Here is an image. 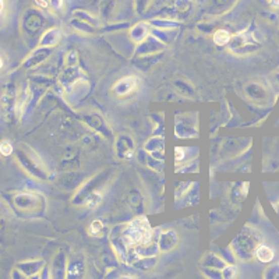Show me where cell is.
I'll list each match as a JSON object with an SVG mask.
<instances>
[{
    "label": "cell",
    "instance_id": "cell-3",
    "mask_svg": "<svg viewBox=\"0 0 279 279\" xmlns=\"http://www.w3.org/2000/svg\"><path fill=\"white\" fill-rule=\"evenodd\" d=\"M229 49L233 53H247L250 52L251 48L260 46V39L257 38V35L250 31H244L238 35H232V39L229 42Z\"/></svg>",
    "mask_w": 279,
    "mask_h": 279
},
{
    "label": "cell",
    "instance_id": "cell-4",
    "mask_svg": "<svg viewBox=\"0 0 279 279\" xmlns=\"http://www.w3.org/2000/svg\"><path fill=\"white\" fill-rule=\"evenodd\" d=\"M140 88V80L138 77L135 76H127L123 77L120 80H117L113 85V92L117 97H128L135 91H138Z\"/></svg>",
    "mask_w": 279,
    "mask_h": 279
},
{
    "label": "cell",
    "instance_id": "cell-27",
    "mask_svg": "<svg viewBox=\"0 0 279 279\" xmlns=\"http://www.w3.org/2000/svg\"><path fill=\"white\" fill-rule=\"evenodd\" d=\"M271 3H272L273 6H279V0H271Z\"/></svg>",
    "mask_w": 279,
    "mask_h": 279
},
{
    "label": "cell",
    "instance_id": "cell-26",
    "mask_svg": "<svg viewBox=\"0 0 279 279\" xmlns=\"http://www.w3.org/2000/svg\"><path fill=\"white\" fill-rule=\"evenodd\" d=\"M35 3H36V5H39V6H41L42 9H46V7H48V2H46V0H35Z\"/></svg>",
    "mask_w": 279,
    "mask_h": 279
},
{
    "label": "cell",
    "instance_id": "cell-21",
    "mask_svg": "<svg viewBox=\"0 0 279 279\" xmlns=\"http://www.w3.org/2000/svg\"><path fill=\"white\" fill-rule=\"evenodd\" d=\"M187 148H184V147H176L174 148V161H176V163L179 162H184L187 159Z\"/></svg>",
    "mask_w": 279,
    "mask_h": 279
},
{
    "label": "cell",
    "instance_id": "cell-6",
    "mask_svg": "<svg viewBox=\"0 0 279 279\" xmlns=\"http://www.w3.org/2000/svg\"><path fill=\"white\" fill-rule=\"evenodd\" d=\"M161 49H163V42L158 38L157 35L150 34L144 41L138 43V49L135 51V53L138 55H152V53L159 52Z\"/></svg>",
    "mask_w": 279,
    "mask_h": 279
},
{
    "label": "cell",
    "instance_id": "cell-8",
    "mask_svg": "<svg viewBox=\"0 0 279 279\" xmlns=\"http://www.w3.org/2000/svg\"><path fill=\"white\" fill-rule=\"evenodd\" d=\"M163 144H165V141H163V137L161 135H155V137H152L146 143V152L147 154H150L151 157H154L155 159H159V161H163Z\"/></svg>",
    "mask_w": 279,
    "mask_h": 279
},
{
    "label": "cell",
    "instance_id": "cell-22",
    "mask_svg": "<svg viewBox=\"0 0 279 279\" xmlns=\"http://www.w3.org/2000/svg\"><path fill=\"white\" fill-rule=\"evenodd\" d=\"M221 273H222V278L233 279L235 276H236V273H238V268L235 267V265H229V264H227L226 267L222 269Z\"/></svg>",
    "mask_w": 279,
    "mask_h": 279
},
{
    "label": "cell",
    "instance_id": "cell-12",
    "mask_svg": "<svg viewBox=\"0 0 279 279\" xmlns=\"http://www.w3.org/2000/svg\"><path fill=\"white\" fill-rule=\"evenodd\" d=\"M150 34H151V32H150V27H148V24H143V23L134 25L133 28L130 29V32H128L130 38H131V41L135 42L137 45L144 41Z\"/></svg>",
    "mask_w": 279,
    "mask_h": 279
},
{
    "label": "cell",
    "instance_id": "cell-23",
    "mask_svg": "<svg viewBox=\"0 0 279 279\" xmlns=\"http://www.w3.org/2000/svg\"><path fill=\"white\" fill-rule=\"evenodd\" d=\"M12 152L13 146L10 141H2V143H0V154H2V155L9 157V155H12Z\"/></svg>",
    "mask_w": 279,
    "mask_h": 279
},
{
    "label": "cell",
    "instance_id": "cell-2",
    "mask_svg": "<svg viewBox=\"0 0 279 279\" xmlns=\"http://www.w3.org/2000/svg\"><path fill=\"white\" fill-rule=\"evenodd\" d=\"M261 243V235L256 229L250 226H246L239 233L238 238L235 239L232 244V249L235 251V256L242 261H247L254 256L258 244Z\"/></svg>",
    "mask_w": 279,
    "mask_h": 279
},
{
    "label": "cell",
    "instance_id": "cell-20",
    "mask_svg": "<svg viewBox=\"0 0 279 279\" xmlns=\"http://www.w3.org/2000/svg\"><path fill=\"white\" fill-rule=\"evenodd\" d=\"M152 25H155L157 29H170L176 28L179 24L176 21H168V20H158V21H152Z\"/></svg>",
    "mask_w": 279,
    "mask_h": 279
},
{
    "label": "cell",
    "instance_id": "cell-24",
    "mask_svg": "<svg viewBox=\"0 0 279 279\" xmlns=\"http://www.w3.org/2000/svg\"><path fill=\"white\" fill-rule=\"evenodd\" d=\"M49 5L55 12H62L64 7V0H49Z\"/></svg>",
    "mask_w": 279,
    "mask_h": 279
},
{
    "label": "cell",
    "instance_id": "cell-28",
    "mask_svg": "<svg viewBox=\"0 0 279 279\" xmlns=\"http://www.w3.org/2000/svg\"><path fill=\"white\" fill-rule=\"evenodd\" d=\"M0 69H3V60L0 58Z\"/></svg>",
    "mask_w": 279,
    "mask_h": 279
},
{
    "label": "cell",
    "instance_id": "cell-11",
    "mask_svg": "<svg viewBox=\"0 0 279 279\" xmlns=\"http://www.w3.org/2000/svg\"><path fill=\"white\" fill-rule=\"evenodd\" d=\"M201 264H203L204 268L211 269V271H215V269L216 271H222L227 265V262L219 256H216V254H207L203 258Z\"/></svg>",
    "mask_w": 279,
    "mask_h": 279
},
{
    "label": "cell",
    "instance_id": "cell-13",
    "mask_svg": "<svg viewBox=\"0 0 279 279\" xmlns=\"http://www.w3.org/2000/svg\"><path fill=\"white\" fill-rule=\"evenodd\" d=\"M254 257H256L260 262L268 264V262L273 261V258H275V251H273L272 247H269L267 244L260 243L258 244V247L256 249Z\"/></svg>",
    "mask_w": 279,
    "mask_h": 279
},
{
    "label": "cell",
    "instance_id": "cell-9",
    "mask_svg": "<svg viewBox=\"0 0 279 279\" xmlns=\"http://www.w3.org/2000/svg\"><path fill=\"white\" fill-rule=\"evenodd\" d=\"M16 204L21 209H31L38 208V204H39V197L36 194H31V193H23V194H18L16 198Z\"/></svg>",
    "mask_w": 279,
    "mask_h": 279
},
{
    "label": "cell",
    "instance_id": "cell-16",
    "mask_svg": "<svg viewBox=\"0 0 279 279\" xmlns=\"http://www.w3.org/2000/svg\"><path fill=\"white\" fill-rule=\"evenodd\" d=\"M212 39H214V43L218 45V46H227L230 39H232V34L227 29H216L215 32H214Z\"/></svg>",
    "mask_w": 279,
    "mask_h": 279
},
{
    "label": "cell",
    "instance_id": "cell-7",
    "mask_svg": "<svg viewBox=\"0 0 279 279\" xmlns=\"http://www.w3.org/2000/svg\"><path fill=\"white\" fill-rule=\"evenodd\" d=\"M158 243H159L161 253H168V251L176 249V246L179 243V236H177V233L174 232V230L169 229V230L159 233Z\"/></svg>",
    "mask_w": 279,
    "mask_h": 279
},
{
    "label": "cell",
    "instance_id": "cell-17",
    "mask_svg": "<svg viewBox=\"0 0 279 279\" xmlns=\"http://www.w3.org/2000/svg\"><path fill=\"white\" fill-rule=\"evenodd\" d=\"M102 200H104L102 193L95 190V192L89 193L87 197H85V200H84V205H85L88 209H95L99 204L102 203Z\"/></svg>",
    "mask_w": 279,
    "mask_h": 279
},
{
    "label": "cell",
    "instance_id": "cell-10",
    "mask_svg": "<svg viewBox=\"0 0 279 279\" xmlns=\"http://www.w3.org/2000/svg\"><path fill=\"white\" fill-rule=\"evenodd\" d=\"M60 29L59 28H49L42 34L39 39V46L42 48H53L56 46L60 41Z\"/></svg>",
    "mask_w": 279,
    "mask_h": 279
},
{
    "label": "cell",
    "instance_id": "cell-14",
    "mask_svg": "<svg viewBox=\"0 0 279 279\" xmlns=\"http://www.w3.org/2000/svg\"><path fill=\"white\" fill-rule=\"evenodd\" d=\"M84 275V262L80 260H73L67 261V268H66V276L67 278H78Z\"/></svg>",
    "mask_w": 279,
    "mask_h": 279
},
{
    "label": "cell",
    "instance_id": "cell-19",
    "mask_svg": "<svg viewBox=\"0 0 279 279\" xmlns=\"http://www.w3.org/2000/svg\"><path fill=\"white\" fill-rule=\"evenodd\" d=\"M66 67H78V53L70 51L66 55Z\"/></svg>",
    "mask_w": 279,
    "mask_h": 279
},
{
    "label": "cell",
    "instance_id": "cell-25",
    "mask_svg": "<svg viewBox=\"0 0 279 279\" xmlns=\"http://www.w3.org/2000/svg\"><path fill=\"white\" fill-rule=\"evenodd\" d=\"M5 10H6V2L5 0H0V17L5 14Z\"/></svg>",
    "mask_w": 279,
    "mask_h": 279
},
{
    "label": "cell",
    "instance_id": "cell-15",
    "mask_svg": "<svg viewBox=\"0 0 279 279\" xmlns=\"http://www.w3.org/2000/svg\"><path fill=\"white\" fill-rule=\"evenodd\" d=\"M43 267V261H27L23 262V264H20L18 265V269L24 273V275H27V276H31V275H35V273H38Z\"/></svg>",
    "mask_w": 279,
    "mask_h": 279
},
{
    "label": "cell",
    "instance_id": "cell-1",
    "mask_svg": "<svg viewBox=\"0 0 279 279\" xmlns=\"http://www.w3.org/2000/svg\"><path fill=\"white\" fill-rule=\"evenodd\" d=\"M155 233H157V230H154L150 226V222L146 216H138L127 225H123L122 232L119 235L122 236V239L130 249H134L137 246L148 243L150 240L154 239Z\"/></svg>",
    "mask_w": 279,
    "mask_h": 279
},
{
    "label": "cell",
    "instance_id": "cell-18",
    "mask_svg": "<svg viewBox=\"0 0 279 279\" xmlns=\"http://www.w3.org/2000/svg\"><path fill=\"white\" fill-rule=\"evenodd\" d=\"M89 235L92 238H104L105 236V225L104 222L101 219H95V221L91 222L89 225V229H88Z\"/></svg>",
    "mask_w": 279,
    "mask_h": 279
},
{
    "label": "cell",
    "instance_id": "cell-5",
    "mask_svg": "<svg viewBox=\"0 0 279 279\" xmlns=\"http://www.w3.org/2000/svg\"><path fill=\"white\" fill-rule=\"evenodd\" d=\"M134 141L130 135H119L116 140V146H115V151H116L117 157L122 159H130L134 155Z\"/></svg>",
    "mask_w": 279,
    "mask_h": 279
}]
</instances>
